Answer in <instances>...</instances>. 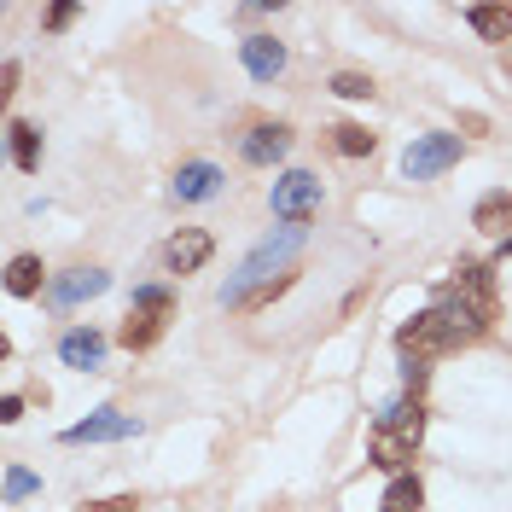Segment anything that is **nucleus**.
Returning <instances> with one entry per match:
<instances>
[{
    "label": "nucleus",
    "instance_id": "nucleus-29",
    "mask_svg": "<svg viewBox=\"0 0 512 512\" xmlns=\"http://www.w3.org/2000/svg\"><path fill=\"white\" fill-rule=\"evenodd\" d=\"M507 64H512V47H507Z\"/></svg>",
    "mask_w": 512,
    "mask_h": 512
},
{
    "label": "nucleus",
    "instance_id": "nucleus-28",
    "mask_svg": "<svg viewBox=\"0 0 512 512\" xmlns=\"http://www.w3.org/2000/svg\"><path fill=\"white\" fill-rule=\"evenodd\" d=\"M402 384H408V390L419 396V384H425V367H419V361H408V367H402Z\"/></svg>",
    "mask_w": 512,
    "mask_h": 512
},
{
    "label": "nucleus",
    "instance_id": "nucleus-15",
    "mask_svg": "<svg viewBox=\"0 0 512 512\" xmlns=\"http://www.w3.org/2000/svg\"><path fill=\"white\" fill-rule=\"evenodd\" d=\"M41 286H53L47 268H41V256H12V262H6V291H12V297H35Z\"/></svg>",
    "mask_w": 512,
    "mask_h": 512
},
{
    "label": "nucleus",
    "instance_id": "nucleus-1",
    "mask_svg": "<svg viewBox=\"0 0 512 512\" xmlns=\"http://www.w3.org/2000/svg\"><path fill=\"white\" fill-rule=\"evenodd\" d=\"M303 239H309V227H303V222H291V227H280V233H268V239H262V245L245 256V262H239V274L227 280V291H222L227 309H239V303H245L256 286H268V280L291 274V262H297V251H303Z\"/></svg>",
    "mask_w": 512,
    "mask_h": 512
},
{
    "label": "nucleus",
    "instance_id": "nucleus-25",
    "mask_svg": "<svg viewBox=\"0 0 512 512\" xmlns=\"http://www.w3.org/2000/svg\"><path fill=\"white\" fill-rule=\"evenodd\" d=\"M82 512H134V495H111V501H94V507Z\"/></svg>",
    "mask_w": 512,
    "mask_h": 512
},
{
    "label": "nucleus",
    "instance_id": "nucleus-21",
    "mask_svg": "<svg viewBox=\"0 0 512 512\" xmlns=\"http://www.w3.org/2000/svg\"><path fill=\"white\" fill-rule=\"evenodd\" d=\"M332 146H338L344 158H367V152H373V134H367L361 123H338L332 128Z\"/></svg>",
    "mask_w": 512,
    "mask_h": 512
},
{
    "label": "nucleus",
    "instance_id": "nucleus-10",
    "mask_svg": "<svg viewBox=\"0 0 512 512\" xmlns=\"http://www.w3.org/2000/svg\"><path fill=\"white\" fill-rule=\"evenodd\" d=\"M222 192V169L216 163H204V158H192L175 169V198L181 204H204V198H216Z\"/></svg>",
    "mask_w": 512,
    "mask_h": 512
},
{
    "label": "nucleus",
    "instance_id": "nucleus-16",
    "mask_svg": "<svg viewBox=\"0 0 512 512\" xmlns=\"http://www.w3.org/2000/svg\"><path fill=\"white\" fill-rule=\"evenodd\" d=\"M379 431H396L402 443H414V448H419V431H425V408H419L414 396H408V402H396V408H384V414H379Z\"/></svg>",
    "mask_w": 512,
    "mask_h": 512
},
{
    "label": "nucleus",
    "instance_id": "nucleus-18",
    "mask_svg": "<svg viewBox=\"0 0 512 512\" xmlns=\"http://www.w3.org/2000/svg\"><path fill=\"white\" fill-rule=\"evenodd\" d=\"M373 460H379L384 472L408 478V460H414V443H402L396 431H379V437H373Z\"/></svg>",
    "mask_w": 512,
    "mask_h": 512
},
{
    "label": "nucleus",
    "instance_id": "nucleus-11",
    "mask_svg": "<svg viewBox=\"0 0 512 512\" xmlns=\"http://www.w3.org/2000/svg\"><path fill=\"white\" fill-rule=\"evenodd\" d=\"M239 59H245V70H251L256 82H274V76L286 70V47H280L274 35H245V41H239Z\"/></svg>",
    "mask_w": 512,
    "mask_h": 512
},
{
    "label": "nucleus",
    "instance_id": "nucleus-17",
    "mask_svg": "<svg viewBox=\"0 0 512 512\" xmlns=\"http://www.w3.org/2000/svg\"><path fill=\"white\" fill-rule=\"evenodd\" d=\"M466 18H472V30H478L483 41H501V47H512V6H472Z\"/></svg>",
    "mask_w": 512,
    "mask_h": 512
},
{
    "label": "nucleus",
    "instance_id": "nucleus-20",
    "mask_svg": "<svg viewBox=\"0 0 512 512\" xmlns=\"http://www.w3.org/2000/svg\"><path fill=\"white\" fill-rule=\"evenodd\" d=\"M419 501H425V489H419V478L408 472V478H396L390 489H384L379 512H419Z\"/></svg>",
    "mask_w": 512,
    "mask_h": 512
},
{
    "label": "nucleus",
    "instance_id": "nucleus-6",
    "mask_svg": "<svg viewBox=\"0 0 512 512\" xmlns=\"http://www.w3.org/2000/svg\"><path fill=\"white\" fill-rule=\"evenodd\" d=\"M454 163H460V134H419L402 152V175L408 181H431V175H443Z\"/></svg>",
    "mask_w": 512,
    "mask_h": 512
},
{
    "label": "nucleus",
    "instance_id": "nucleus-3",
    "mask_svg": "<svg viewBox=\"0 0 512 512\" xmlns=\"http://www.w3.org/2000/svg\"><path fill=\"white\" fill-rule=\"evenodd\" d=\"M169 291H158V286H140L134 291V309H128V320H123V350H152L158 344V332H163V320H169Z\"/></svg>",
    "mask_w": 512,
    "mask_h": 512
},
{
    "label": "nucleus",
    "instance_id": "nucleus-14",
    "mask_svg": "<svg viewBox=\"0 0 512 512\" xmlns=\"http://www.w3.org/2000/svg\"><path fill=\"white\" fill-rule=\"evenodd\" d=\"M472 227L507 245V239H512V198H507V192H489V198H478V210H472Z\"/></svg>",
    "mask_w": 512,
    "mask_h": 512
},
{
    "label": "nucleus",
    "instance_id": "nucleus-26",
    "mask_svg": "<svg viewBox=\"0 0 512 512\" xmlns=\"http://www.w3.org/2000/svg\"><path fill=\"white\" fill-rule=\"evenodd\" d=\"M0 94H6V99L18 94V59H6V64H0Z\"/></svg>",
    "mask_w": 512,
    "mask_h": 512
},
{
    "label": "nucleus",
    "instance_id": "nucleus-8",
    "mask_svg": "<svg viewBox=\"0 0 512 512\" xmlns=\"http://www.w3.org/2000/svg\"><path fill=\"white\" fill-rule=\"evenodd\" d=\"M140 425L128 414H117V408H99V414H88L82 425H70L64 431V443H123V437H134Z\"/></svg>",
    "mask_w": 512,
    "mask_h": 512
},
{
    "label": "nucleus",
    "instance_id": "nucleus-19",
    "mask_svg": "<svg viewBox=\"0 0 512 512\" xmlns=\"http://www.w3.org/2000/svg\"><path fill=\"white\" fill-rule=\"evenodd\" d=\"M6 134H12V163H18L24 175H35V169H41V134H35L30 123H12Z\"/></svg>",
    "mask_w": 512,
    "mask_h": 512
},
{
    "label": "nucleus",
    "instance_id": "nucleus-23",
    "mask_svg": "<svg viewBox=\"0 0 512 512\" xmlns=\"http://www.w3.org/2000/svg\"><path fill=\"white\" fill-rule=\"evenodd\" d=\"M0 489H6V501H24V495H35L41 483H35V472H24V466H12V472H6V483H0Z\"/></svg>",
    "mask_w": 512,
    "mask_h": 512
},
{
    "label": "nucleus",
    "instance_id": "nucleus-4",
    "mask_svg": "<svg viewBox=\"0 0 512 512\" xmlns=\"http://www.w3.org/2000/svg\"><path fill=\"white\" fill-rule=\"evenodd\" d=\"M448 303H460L478 326H489L495 320V274L483 262H460L454 268V286H448Z\"/></svg>",
    "mask_w": 512,
    "mask_h": 512
},
{
    "label": "nucleus",
    "instance_id": "nucleus-13",
    "mask_svg": "<svg viewBox=\"0 0 512 512\" xmlns=\"http://www.w3.org/2000/svg\"><path fill=\"white\" fill-rule=\"evenodd\" d=\"M59 361L64 367H76V373H94L99 361H105V338H99L94 326H76V332H64L59 338Z\"/></svg>",
    "mask_w": 512,
    "mask_h": 512
},
{
    "label": "nucleus",
    "instance_id": "nucleus-12",
    "mask_svg": "<svg viewBox=\"0 0 512 512\" xmlns=\"http://www.w3.org/2000/svg\"><path fill=\"white\" fill-rule=\"evenodd\" d=\"M286 152H291V128L286 123H256L251 134H245V163H256V169L280 163Z\"/></svg>",
    "mask_w": 512,
    "mask_h": 512
},
{
    "label": "nucleus",
    "instance_id": "nucleus-2",
    "mask_svg": "<svg viewBox=\"0 0 512 512\" xmlns=\"http://www.w3.org/2000/svg\"><path fill=\"white\" fill-rule=\"evenodd\" d=\"M454 344H466V338H460V326L448 320L443 303H437V309H425V315H414L402 332H396V350L408 355V361H419V367H425L431 355H448Z\"/></svg>",
    "mask_w": 512,
    "mask_h": 512
},
{
    "label": "nucleus",
    "instance_id": "nucleus-24",
    "mask_svg": "<svg viewBox=\"0 0 512 512\" xmlns=\"http://www.w3.org/2000/svg\"><path fill=\"white\" fill-rule=\"evenodd\" d=\"M76 24V0H59V6H47V30H70Z\"/></svg>",
    "mask_w": 512,
    "mask_h": 512
},
{
    "label": "nucleus",
    "instance_id": "nucleus-27",
    "mask_svg": "<svg viewBox=\"0 0 512 512\" xmlns=\"http://www.w3.org/2000/svg\"><path fill=\"white\" fill-rule=\"evenodd\" d=\"M0 419L18 425V419H24V396H6V402H0Z\"/></svg>",
    "mask_w": 512,
    "mask_h": 512
},
{
    "label": "nucleus",
    "instance_id": "nucleus-22",
    "mask_svg": "<svg viewBox=\"0 0 512 512\" xmlns=\"http://www.w3.org/2000/svg\"><path fill=\"white\" fill-rule=\"evenodd\" d=\"M332 94L338 99H373V82H367L361 70H338V76H332Z\"/></svg>",
    "mask_w": 512,
    "mask_h": 512
},
{
    "label": "nucleus",
    "instance_id": "nucleus-9",
    "mask_svg": "<svg viewBox=\"0 0 512 512\" xmlns=\"http://www.w3.org/2000/svg\"><path fill=\"white\" fill-rule=\"evenodd\" d=\"M105 286H111V274H99V268H70V274H59V280L47 286V303H53V309H70V303H82V297H99Z\"/></svg>",
    "mask_w": 512,
    "mask_h": 512
},
{
    "label": "nucleus",
    "instance_id": "nucleus-7",
    "mask_svg": "<svg viewBox=\"0 0 512 512\" xmlns=\"http://www.w3.org/2000/svg\"><path fill=\"white\" fill-rule=\"evenodd\" d=\"M210 256H216V239H210L204 227H181V233L163 245V262H169V274H198Z\"/></svg>",
    "mask_w": 512,
    "mask_h": 512
},
{
    "label": "nucleus",
    "instance_id": "nucleus-5",
    "mask_svg": "<svg viewBox=\"0 0 512 512\" xmlns=\"http://www.w3.org/2000/svg\"><path fill=\"white\" fill-rule=\"evenodd\" d=\"M268 204H274V216H280L286 227H291V222L309 227V216L320 210V181L309 175V169H291V175H280V181H274Z\"/></svg>",
    "mask_w": 512,
    "mask_h": 512
}]
</instances>
